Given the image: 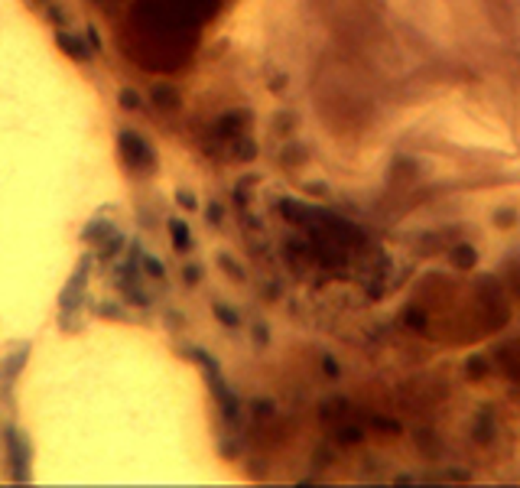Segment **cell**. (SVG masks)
Masks as SVG:
<instances>
[{
    "label": "cell",
    "mask_w": 520,
    "mask_h": 488,
    "mask_svg": "<svg viewBox=\"0 0 520 488\" xmlns=\"http://www.w3.org/2000/svg\"><path fill=\"white\" fill-rule=\"evenodd\" d=\"M92 260H94V254H85V258L78 260L75 274H72L69 283H65V290L59 293V326L65 329V332H75L72 319L82 313L85 290H88V274H92Z\"/></svg>",
    "instance_id": "obj_1"
},
{
    "label": "cell",
    "mask_w": 520,
    "mask_h": 488,
    "mask_svg": "<svg viewBox=\"0 0 520 488\" xmlns=\"http://www.w3.org/2000/svg\"><path fill=\"white\" fill-rule=\"evenodd\" d=\"M4 459H7V475L16 485H26L33 479V450L30 440H26L13 423L4 427Z\"/></svg>",
    "instance_id": "obj_2"
},
{
    "label": "cell",
    "mask_w": 520,
    "mask_h": 488,
    "mask_svg": "<svg viewBox=\"0 0 520 488\" xmlns=\"http://www.w3.org/2000/svg\"><path fill=\"white\" fill-rule=\"evenodd\" d=\"M117 150H121V160H124V166H127L130 173H137V176L156 173V153H153V147L140 137V134H134V130H121V134H117Z\"/></svg>",
    "instance_id": "obj_3"
},
{
    "label": "cell",
    "mask_w": 520,
    "mask_h": 488,
    "mask_svg": "<svg viewBox=\"0 0 520 488\" xmlns=\"http://www.w3.org/2000/svg\"><path fill=\"white\" fill-rule=\"evenodd\" d=\"M26 361H30V345H20L16 351H10L7 359L0 361V401H10L13 397V388L23 374Z\"/></svg>",
    "instance_id": "obj_4"
},
{
    "label": "cell",
    "mask_w": 520,
    "mask_h": 488,
    "mask_svg": "<svg viewBox=\"0 0 520 488\" xmlns=\"http://www.w3.org/2000/svg\"><path fill=\"white\" fill-rule=\"evenodd\" d=\"M55 46L75 62H92V46H85V36H75L69 30H55Z\"/></svg>",
    "instance_id": "obj_5"
},
{
    "label": "cell",
    "mask_w": 520,
    "mask_h": 488,
    "mask_svg": "<svg viewBox=\"0 0 520 488\" xmlns=\"http://www.w3.org/2000/svg\"><path fill=\"white\" fill-rule=\"evenodd\" d=\"M150 98H153L156 107H163V111H179V92L173 88V85H153V92H150Z\"/></svg>",
    "instance_id": "obj_6"
},
{
    "label": "cell",
    "mask_w": 520,
    "mask_h": 488,
    "mask_svg": "<svg viewBox=\"0 0 520 488\" xmlns=\"http://www.w3.org/2000/svg\"><path fill=\"white\" fill-rule=\"evenodd\" d=\"M98 244H101V248H98V254H94V258H98V260H111V258H117V254L124 251V235L117 228H111Z\"/></svg>",
    "instance_id": "obj_7"
},
{
    "label": "cell",
    "mask_w": 520,
    "mask_h": 488,
    "mask_svg": "<svg viewBox=\"0 0 520 488\" xmlns=\"http://www.w3.org/2000/svg\"><path fill=\"white\" fill-rule=\"evenodd\" d=\"M169 235H173L176 251H185V248H192V235H189V228H185V221L169 218Z\"/></svg>",
    "instance_id": "obj_8"
},
{
    "label": "cell",
    "mask_w": 520,
    "mask_h": 488,
    "mask_svg": "<svg viewBox=\"0 0 520 488\" xmlns=\"http://www.w3.org/2000/svg\"><path fill=\"white\" fill-rule=\"evenodd\" d=\"M111 231V221H104V218H92L88 225H85V231H82V241H92V244H98L101 238Z\"/></svg>",
    "instance_id": "obj_9"
},
{
    "label": "cell",
    "mask_w": 520,
    "mask_h": 488,
    "mask_svg": "<svg viewBox=\"0 0 520 488\" xmlns=\"http://www.w3.org/2000/svg\"><path fill=\"white\" fill-rule=\"evenodd\" d=\"M117 101H121L124 111H143V95H140L137 88H121Z\"/></svg>",
    "instance_id": "obj_10"
},
{
    "label": "cell",
    "mask_w": 520,
    "mask_h": 488,
    "mask_svg": "<svg viewBox=\"0 0 520 488\" xmlns=\"http://www.w3.org/2000/svg\"><path fill=\"white\" fill-rule=\"evenodd\" d=\"M140 264H143V270L150 277H166V267H163L156 258H150V254H140Z\"/></svg>",
    "instance_id": "obj_11"
},
{
    "label": "cell",
    "mask_w": 520,
    "mask_h": 488,
    "mask_svg": "<svg viewBox=\"0 0 520 488\" xmlns=\"http://www.w3.org/2000/svg\"><path fill=\"white\" fill-rule=\"evenodd\" d=\"M98 313H101V316H114V319H127V313H124V309H121L117 303H101V306H98Z\"/></svg>",
    "instance_id": "obj_12"
},
{
    "label": "cell",
    "mask_w": 520,
    "mask_h": 488,
    "mask_svg": "<svg viewBox=\"0 0 520 488\" xmlns=\"http://www.w3.org/2000/svg\"><path fill=\"white\" fill-rule=\"evenodd\" d=\"M176 202H179L183 208H189V212L195 208V196H192V192H176Z\"/></svg>",
    "instance_id": "obj_13"
},
{
    "label": "cell",
    "mask_w": 520,
    "mask_h": 488,
    "mask_svg": "<svg viewBox=\"0 0 520 488\" xmlns=\"http://www.w3.org/2000/svg\"><path fill=\"white\" fill-rule=\"evenodd\" d=\"M88 43H92V49H101V33L94 26H88Z\"/></svg>",
    "instance_id": "obj_14"
},
{
    "label": "cell",
    "mask_w": 520,
    "mask_h": 488,
    "mask_svg": "<svg viewBox=\"0 0 520 488\" xmlns=\"http://www.w3.org/2000/svg\"><path fill=\"white\" fill-rule=\"evenodd\" d=\"M183 274H185V280H199V267H195V264H192V267H185Z\"/></svg>",
    "instance_id": "obj_15"
}]
</instances>
